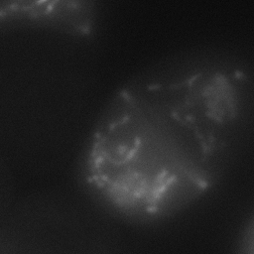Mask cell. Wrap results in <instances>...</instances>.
I'll use <instances>...</instances> for the list:
<instances>
[{
  "label": "cell",
  "instance_id": "cell-2",
  "mask_svg": "<svg viewBox=\"0 0 254 254\" xmlns=\"http://www.w3.org/2000/svg\"><path fill=\"white\" fill-rule=\"evenodd\" d=\"M88 2L75 1H16L8 2V15L24 16L45 23L70 26L72 31H88L90 8Z\"/></svg>",
  "mask_w": 254,
  "mask_h": 254
},
{
  "label": "cell",
  "instance_id": "cell-1",
  "mask_svg": "<svg viewBox=\"0 0 254 254\" xmlns=\"http://www.w3.org/2000/svg\"><path fill=\"white\" fill-rule=\"evenodd\" d=\"M254 125V75L211 53L133 79L91 135L85 178L118 214L168 216L206 192Z\"/></svg>",
  "mask_w": 254,
  "mask_h": 254
},
{
  "label": "cell",
  "instance_id": "cell-3",
  "mask_svg": "<svg viewBox=\"0 0 254 254\" xmlns=\"http://www.w3.org/2000/svg\"><path fill=\"white\" fill-rule=\"evenodd\" d=\"M236 254H254V214L247 220L239 234Z\"/></svg>",
  "mask_w": 254,
  "mask_h": 254
}]
</instances>
